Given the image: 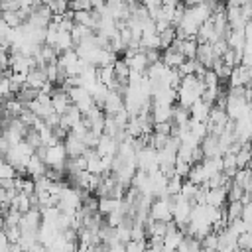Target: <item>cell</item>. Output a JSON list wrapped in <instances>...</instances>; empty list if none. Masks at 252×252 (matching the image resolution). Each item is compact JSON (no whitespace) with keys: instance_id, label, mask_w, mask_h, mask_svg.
Returning a JSON list of instances; mask_svg holds the SVG:
<instances>
[{"instance_id":"1","label":"cell","mask_w":252,"mask_h":252,"mask_svg":"<svg viewBox=\"0 0 252 252\" xmlns=\"http://www.w3.org/2000/svg\"><path fill=\"white\" fill-rule=\"evenodd\" d=\"M150 217L154 220H161V222H171L173 220V197L171 195H163L159 199H156L150 207Z\"/></svg>"},{"instance_id":"2","label":"cell","mask_w":252,"mask_h":252,"mask_svg":"<svg viewBox=\"0 0 252 252\" xmlns=\"http://www.w3.org/2000/svg\"><path fill=\"white\" fill-rule=\"evenodd\" d=\"M51 104H53V110H55L57 114H61V116H65V114L69 112V108L73 106V102H71L67 91H65L63 87H57V85H55V89H53V93H51Z\"/></svg>"},{"instance_id":"3","label":"cell","mask_w":252,"mask_h":252,"mask_svg":"<svg viewBox=\"0 0 252 252\" xmlns=\"http://www.w3.org/2000/svg\"><path fill=\"white\" fill-rule=\"evenodd\" d=\"M124 108H126V100H124V96H122L120 93L108 91L102 110H104L108 116H114V114H118V112H120V110H124Z\"/></svg>"},{"instance_id":"4","label":"cell","mask_w":252,"mask_h":252,"mask_svg":"<svg viewBox=\"0 0 252 252\" xmlns=\"http://www.w3.org/2000/svg\"><path fill=\"white\" fill-rule=\"evenodd\" d=\"M201 150L205 154V158H222V150H220V142L219 136L209 134L203 142H201Z\"/></svg>"},{"instance_id":"5","label":"cell","mask_w":252,"mask_h":252,"mask_svg":"<svg viewBox=\"0 0 252 252\" xmlns=\"http://www.w3.org/2000/svg\"><path fill=\"white\" fill-rule=\"evenodd\" d=\"M65 150H67L69 158H79V156H85V152H87L89 148L85 146V142H83L81 138H77L75 134L69 132V136H67V140H65Z\"/></svg>"},{"instance_id":"6","label":"cell","mask_w":252,"mask_h":252,"mask_svg":"<svg viewBox=\"0 0 252 252\" xmlns=\"http://www.w3.org/2000/svg\"><path fill=\"white\" fill-rule=\"evenodd\" d=\"M118 148H120V144L116 142V138H110V136L102 134L100 140H98L96 152H98L100 158H104V156H118Z\"/></svg>"},{"instance_id":"7","label":"cell","mask_w":252,"mask_h":252,"mask_svg":"<svg viewBox=\"0 0 252 252\" xmlns=\"http://www.w3.org/2000/svg\"><path fill=\"white\" fill-rule=\"evenodd\" d=\"M26 173H28V177H32V179H39V177H43V175L47 173V163H45L41 158H37V156L33 154V156L30 158V161H28Z\"/></svg>"},{"instance_id":"8","label":"cell","mask_w":252,"mask_h":252,"mask_svg":"<svg viewBox=\"0 0 252 252\" xmlns=\"http://www.w3.org/2000/svg\"><path fill=\"white\" fill-rule=\"evenodd\" d=\"M207 205L215 207V209H224L228 205V191L226 189H209Z\"/></svg>"},{"instance_id":"9","label":"cell","mask_w":252,"mask_h":252,"mask_svg":"<svg viewBox=\"0 0 252 252\" xmlns=\"http://www.w3.org/2000/svg\"><path fill=\"white\" fill-rule=\"evenodd\" d=\"M161 61H163V65H165V67H169V69H179L187 59H185V55H183V53H179V51H175L173 47H169V49H165V51H163Z\"/></svg>"},{"instance_id":"10","label":"cell","mask_w":252,"mask_h":252,"mask_svg":"<svg viewBox=\"0 0 252 252\" xmlns=\"http://www.w3.org/2000/svg\"><path fill=\"white\" fill-rule=\"evenodd\" d=\"M211 108H213V106H209V104L203 102V100L195 102V104L191 106V120H195V122H205V124H207L209 114H211Z\"/></svg>"},{"instance_id":"11","label":"cell","mask_w":252,"mask_h":252,"mask_svg":"<svg viewBox=\"0 0 252 252\" xmlns=\"http://www.w3.org/2000/svg\"><path fill=\"white\" fill-rule=\"evenodd\" d=\"M173 110H175V104L173 106H154V110H152L154 124L173 122Z\"/></svg>"},{"instance_id":"12","label":"cell","mask_w":252,"mask_h":252,"mask_svg":"<svg viewBox=\"0 0 252 252\" xmlns=\"http://www.w3.org/2000/svg\"><path fill=\"white\" fill-rule=\"evenodd\" d=\"M124 201V199H122ZM122 201H118V199H112V197H104V199H98V213L106 219V217H110L112 213H116L118 209H120V203Z\"/></svg>"},{"instance_id":"13","label":"cell","mask_w":252,"mask_h":252,"mask_svg":"<svg viewBox=\"0 0 252 252\" xmlns=\"http://www.w3.org/2000/svg\"><path fill=\"white\" fill-rule=\"evenodd\" d=\"M45 83H47L45 71H43V69H33V71L28 75V83H26V85H28L30 89H33V91H41Z\"/></svg>"},{"instance_id":"14","label":"cell","mask_w":252,"mask_h":252,"mask_svg":"<svg viewBox=\"0 0 252 252\" xmlns=\"http://www.w3.org/2000/svg\"><path fill=\"white\" fill-rule=\"evenodd\" d=\"M226 43L230 49H244L246 47V32L244 30H232L226 35Z\"/></svg>"},{"instance_id":"15","label":"cell","mask_w":252,"mask_h":252,"mask_svg":"<svg viewBox=\"0 0 252 252\" xmlns=\"http://www.w3.org/2000/svg\"><path fill=\"white\" fill-rule=\"evenodd\" d=\"M236 165H238V169L252 167V142L244 144L242 150L236 154Z\"/></svg>"},{"instance_id":"16","label":"cell","mask_w":252,"mask_h":252,"mask_svg":"<svg viewBox=\"0 0 252 252\" xmlns=\"http://www.w3.org/2000/svg\"><path fill=\"white\" fill-rule=\"evenodd\" d=\"M203 169L207 173V177H215L219 173H222V158H205L203 161Z\"/></svg>"},{"instance_id":"17","label":"cell","mask_w":252,"mask_h":252,"mask_svg":"<svg viewBox=\"0 0 252 252\" xmlns=\"http://www.w3.org/2000/svg\"><path fill=\"white\" fill-rule=\"evenodd\" d=\"M55 49L57 53H65L69 49H75V41H73V35L71 32H59V37H57V43H55Z\"/></svg>"},{"instance_id":"18","label":"cell","mask_w":252,"mask_h":252,"mask_svg":"<svg viewBox=\"0 0 252 252\" xmlns=\"http://www.w3.org/2000/svg\"><path fill=\"white\" fill-rule=\"evenodd\" d=\"M114 73H116V81H120V83H126V85H128L132 69H130V65L126 63V59H124V57H120V59L114 63Z\"/></svg>"},{"instance_id":"19","label":"cell","mask_w":252,"mask_h":252,"mask_svg":"<svg viewBox=\"0 0 252 252\" xmlns=\"http://www.w3.org/2000/svg\"><path fill=\"white\" fill-rule=\"evenodd\" d=\"M98 83L104 85L106 89H112V85L116 83L114 65H110V67H100V69H98Z\"/></svg>"},{"instance_id":"20","label":"cell","mask_w":252,"mask_h":252,"mask_svg":"<svg viewBox=\"0 0 252 252\" xmlns=\"http://www.w3.org/2000/svg\"><path fill=\"white\" fill-rule=\"evenodd\" d=\"M197 49H199L197 37H189V39H183V43L179 47V53H183L185 59H195L197 57Z\"/></svg>"},{"instance_id":"21","label":"cell","mask_w":252,"mask_h":252,"mask_svg":"<svg viewBox=\"0 0 252 252\" xmlns=\"http://www.w3.org/2000/svg\"><path fill=\"white\" fill-rule=\"evenodd\" d=\"M187 179L193 181L195 185H205V183L209 181V177H207V173H205V169H203V163H195V165L191 167Z\"/></svg>"},{"instance_id":"22","label":"cell","mask_w":252,"mask_h":252,"mask_svg":"<svg viewBox=\"0 0 252 252\" xmlns=\"http://www.w3.org/2000/svg\"><path fill=\"white\" fill-rule=\"evenodd\" d=\"M242 209H244V205H242L240 201H232V203H228V205L224 207V213H226L228 224H230L232 220H238V219H242Z\"/></svg>"},{"instance_id":"23","label":"cell","mask_w":252,"mask_h":252,"mask_svg":"<svg viewBox=\"0 0 252 252\" xmlns=\"http://www.w3.org/2000/svg\"><path fill=\"white\" fill-rule=\"evenodd\" d=\"M191 120V110L189 108H183L179 104H175V110H173V124L175 126H185L189 124Z\"/></svg>"},{"instance_id":"24","label":"cell","mask_w":252,"mask_h":252,"mask_svg":"<svg viewBox=\"0 0 252 252\" xmlns=\"http://www.w3.org/2000/svg\"><path fill=\"white\" fill-rule=\"evenodd\" d=\"M236 185H240L242 189H248L250 183H252V167H246V169H238L234 179H232Z\"/></svg>"},{"instance_id":"25","label":"cell","mask_w":252,"mask_h":252,"mask_svg":"<svg viewBox=\"0 0 252 252\" xmlns=\"http://www.w3.org/2000/svg\"><path fill=\"white\" fill-rule=\"evenodd\" d=\"M142 45V51H148V49H161V43H159V33H146L140 41Z\"/></svg>"},{"instance_id":"26","label":"cell","mask_w":252,"mask_h":252,"mask_svg":"<svg viewBox=\"0 0 252 252\" xmlns=\"http://www.w3.org/2000/svg\"><path fill=\"white\" fill-rule=\"evenodd\" d=\"M175 39H177V32H175V28H169V30H165L163 33H159L161 49H163V51H165V49H169V47L175 43Z\"/></svg>"},{"instance_id":"27","label":"cell","mask_w":252,"mask_h":252,"mask_svg":"<svg viewBox=\"0 0 252 252\" xmlns=\"http://www.w3.org/2000/svg\"><path fill=\"white\" fill-rule=\"evenodd\" d=\"M79 59H81V57L77 55V51H75V49H69V51H65V53H61V55H59L57 65H59L61 69H65V67H69V65L77 63Z\"/></svg>"},{"instance_id":"28","label":"cell","mask_w":252,"mask_h":252,"mask_svg":"<svg viewBox=\"0 0 252 252\" xmlns=\"http://www.w3.org/2000/svg\"><path fill=\"white\" fill-rule=\"evenodd\" d=\"M43 4H45L53 14H61V16H63V14L69 12V2H65V0H57V2H53V0H45Z\"/></svg>"},{"instance_id":"29","label":"cell","mask_w":252,"mask_h":252,"mask_svg":"<svg viewBox=\"0 0 252 252\" xmlns=\"http://www.w3.org/2000/svg\"><path fill=\"white\" fill-rule=\"evenodd\" d=\"M199 187H201V185H195L193 181L185 179V181H183V187H181V195H183L185 199L193 201V199H195V195L199 193Z\"/></svg>"},{"instance_id":"30","label":"cell","mask_w":252,"mask_h":252,"mask_svg":"<svg viewBox=\"0 0 252 252\" xmlns=\"http://www.w3.org/2000/svg\"><path fill=\"white\" fill-rule=\"evenodd\" d=\"M183 177H179V175H175V177H171L169 181H167V195H171V197H175V195H179L181 193V187H183Z\"/></svg>"},{"instance_id":"31","label":"cell","mask_w":252,"mask_h":252,"mask_svg":"<svg viewBox=\"0 0 252 252\" xmlns=\"http://www.w3.org/2000/svg\"><path fill=\"white\" fill-rule=\"evenodd\" d=\"M18 177H20L18 175V169L14 165L2 161V165H0V179H18Z\"/></svg>"},{"instance_id":"32","label":"cell","mask_w":252,"mask_h":252,"mask_svg":"<svg viewBox=\"0 0 252 252\" xmlns=\"http://www.w3.org/2000/svg\"><path fill=\"white\" fill-rule=\"evenodd\" d=\"M201 244H203V248L220 250V238H219V234H217V232H211L209 236H205V238L201 240Z\"/></svg>"},{"instance_id":"33","label":"cell","mask_w":252,"mask_h":252,"mask_svg":"<svg viewBox=\"0 0 252 252\" xmlns=\"http://www.w3.org/2000/svg\"><path fill=\"white\" fill-rule=\"evenodd\" d=\"M26 142L33 148V150H37V148H41L43 146V142H41V136H39V132L37 130H33V128H30L28 130V136H26Z\"/></svg>"},{"instance_id":"34","label":"cell","mask_w":252,"mask_h":252,"mask_svg":"<svg viewBox=\"0 0 252 252\" xmlns=\"http://www.w3.org/2000/svg\"><path fill=\"white\" fill-rule=\"evenodd\" d=\"M244 193H246V189H242L240 185H236V183L232 181V185L228 187V203H232V201H242Z\"/></svg>"},{"instance_id":"35","label":"cell","mask_w":252,"mask_h":252,"mask_svg":"<svg viewBox=\"0 0 252 252\" xmlns=\"http://www.w3.org/2000/svg\"><path fill=\"white\" fill-rule=\"evenodd\" d=\"M211 45H213V53H215L217 59H222V55L230 49L228 43H226V39H219V41H215V43H211Z\"/></svg>"},{"instance_id":"36","label":"cell","mask_w":252,"mask_h":252,"mask_svg":"<svg viewBox=\"0 0 252 252\" xmlns=\"http://www.w3.org/2000/svg\"><path fill=\"white\" fill-rule=\"evenodd\" d=\"M148 250V240H130L126 244V252H146Z\"/></svg>"},{"instance_id":"37","label":"cell","mask_w":252,"mask_h":252,"mask_svg":"<svg viewBox=\"0 0 252 252\" xmlns=\"http://www.w3.org/2000/svg\"><path fill=\"white\" fill-rule=\"evenodd\" d=\"M69 10H71V12L93 10V2H87V0H75V2H69Z\"/></svg>"},{"instance_id":"38","label":"cell","mask_w":252,"mask_h":252,"mask_svg":"<svg viewBox=\"0 0 252 252\" xmlns=\"http://www.w3.org/2000/svg\"><path fill=\"white\" fill-rule=\"evenodd\" d=\"M238 248L252 252V232H244L238 236Z\"/></svg>"},{"instance_id":"39","label":"cell","mask_w":252,"mask_h":252,"mask_svg":"<svg viewBox=\"0 0 252 252\" xmlns=\"http://www.w3.org/2000/svg\"><path fill=\"white\" fill-rule=\"evenodd\" d=\"M20 120H22L28 128H33V126H35V122L39 120V116H35L32 110H28V108H26V110H24V114L20 116Z\"/></svg>"},{"instance_id":"40","label":"cell","mask_w":252,"mask_h":252,"mask_svg":"<svg viewBox=\"0 0 252 252\" xmlns=\"http://www.w3.org/2000/svg\"><path fill=\"white\" fill-rule=\"evenodd\" d=\"M161 55H163V53H161L159 49H148V51H146V57H148V63H150V65L159 63V61H161Z\"/></svg>"},{"instance_id":"41","label":"cell","mask_w":252,"mask_h":252,"mask_svg":"<svg viewBox=\"0 0 252 252\" xmlns=\"http://www.w3.org/2000/svg\"><path fill=\"white\" fill-rule=\"evenodd\" d=\"M240 14H242V18H244L246 24L252 22V0H250V2H242V6H240Z\"/></svg>"},{"instance_id":"42","label":"cell","mask_w":252,"mask_h":252,"mask_svg":"<svg viewBox=\"0 0 252 252\" xmlns=\"http://www.w3.org/2000/svg\"><path fill=\"white\" fill-rule=\"evenodd\" d=\"M0 12H20V0L16 2H2L0 4Z\"/></svg>"},{"instance_id":"43","label":"cell","mask_w":252,"mask_h":252,"mask_svg":"<svg viewBox=\"0 0 252 252\" xmlns=\"http://www.w3.org/2000/svg\"><path fill=\"white\" fill-rule=\"evenodd\" d=\"M37 100L43 104V106H53L51 104V94H45V93H39L37 94Z\"/></svg>"},{"instance_id":"44","label":"cell","mask_w":252,"mask_h":252,"mask_svg":"<svg viewBox=\"0 0 252 252\" xmlns=\"http://www.w3.org/2000/svg\"><path fill=\"white\" fill-rule=\"evenodd\" d=\"M108 252H126V244H122V242H112V244L108 246Z\"/></svg>"},{"instance_id":"45","label":"cell","mask_w":252,"mask_h":252,"mask_svg":"<svg viewBox=\"0 0 252 252\" xmlns=\"http://www.w3.org/2000/svg\"><path fill=\"white\" fill-rule=\"evenodd\" d=\"M2 189H16V179H0Z\"/></svg>"},{"instance_id":"46","label":"cell","mask_w":252,"mask_h":252,"mask_svg":"<svg viewBox=\"0 0 252 252\" xmlns=\"http://www.w3.org/2000/svg\"><path fill=\"white\" fill-rule=\"evenodd\" d=\"M219 252H236V250H234V248H220Z\"/></svg>"}]
</instances>
